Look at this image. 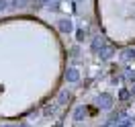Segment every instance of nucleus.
I'll return each mask as SVG.
<instances>
[{
  "label": "nucleus",
  "mask_w": 135,
  "mask_h": 127,
  "mask_svg": "<svg viewBox=\"0 0 135 127\" xmlns=\"http://www.w3.org/2000/svg\"><path fill=\"white\" fill-rule=\"evenodd\" d=\"M59 31H64V33H70L72 31V21H59Z\"/></svg>",
  "instance_id": "obj_1"
},
{
  "label": "nucleus",
  "mask_w": 135,
  "mask_h": 127,
  "mask_svg": "<svg viewBox=\"0 0 135 127\" xmlns=\"http://www.w3.org/2000/svg\"><path fill=\"white\" fill-rule=\"evenodd\" d=\"M98 102H100V105L104 107V109H109L110 105H113V101H110V96H109V94H100V98H98Z\"/></svg>",
  "instance_id": "obj_2"
},
{
  "label": "nucleus",
  "mask_w": 135,
  "mask_h": 127,
  "mask_svg": "<svg viewBox=\"0 0 135 127\" xmlns=\"http://www.w3.org/2000/svg\"><path fill=\"white\" fill-rule=\"evenodd\" d=\"M66 78H68V82H76L78 78H80V74H78V70H68Z\"/></svg>",
  "instance_id": "obj_3"
},
{
  "label": "nucleus",
  "mask_w": 135,
  "mask_h": 127,
  "mask_svg": "<svg viewBox=\"0 0 135 127\" xmlns=\"http://www.w3.org/2000/svg\"><path fill=\"white\" fill-rule=\"evenodd\" d=\"M74 115H76V119H78V121H80V119H84V115H86V111L82 109V107H80V109H76V113H74Z\"/></svg>",
  "instance_id": "obj_4"
},
{
  "label": "nucleus",
  "mask_w": 135,
  "mask_h": 127,
  "mask_svg": "<svg viewBox=\"0 0 135 127\" xmlns=\"http://www.w3.org/2000/svg\"><path fill=\"white\" fill-rule=\"evenodd\" d=\"M110 55H113V47H104V49H102V58H110Z\"/></svg>",
  "instance_id": "obj_5"
},
{
  "label": "nucleus",
  "mask_w": 135,
  "mask_h": 127,
  "mask_svg": "<svg viewBox=\"0 0 135 127\" xmlns=\"http://www.w3.org/2000/svg\"><path fill=\"white\" fill-rule=\"evenodd\" d=\"M84 37H86V31L80 29V31H78V41H84Z\"/></svg>",
  "instance_id": "obj_6"
},
{
  "label": "nucleus",
  "mask_w": 135,
  "mask_h": 127,
  "mask_svg": "<svg viewBox=\"0 0 135 127\" xmlns=\"http://www.w3.org/2000/svg\"><path fill=\"white\" fill-rule=\"evenodd\" d=\"M25 4H27V0H15V4H12V6L17 8V6H25Z\"/></svg>",
  "instance_id": "obj_7"
},
{
  "label": "nucleus",
  "mask_w": 135,
  "mask_h": 127,
  "mask_svg": "<svg viewBox=\"0 0 135 127\" xmlns=\"http://www.w3.org/2000/svg\"><path fill=\"white\" fill-rule=\"evenodd\" d=\"M127 96H129V92H127V90H121V92H119V98H121V101H125Z\"/></svg>",
  "instance_id": "obj_8"
},
{
  "label": "nucleus",
  "mask_w": 135,
  "mask_h": 127,
  "mask_svg": "<svg viewBox=\"0 0 135 127\" xmlns=\"http://www.w3.org/2000/svg\"><path fill=\"white\" fill-rule=\"evenodd\" d=\"M131 125H133V121H125V123H121L119 127H131Z\"/></svg>",
  "instance_id": "obj_9"
},
{
  "label": "nucleus",
  "mask_w": 135,
  "mask_h": 127,
  "mask_svg": "<svg viewBox=\"0 0 135 127\" xmlns=\"http://www.w3.org/2000/svg\"><path fill=\"white\" fill-rule=\"evenodd\" d=\"M6 8V0H0V10H4Z\"/></svg>",
  "instance_id": "obj_10"
},
{
  "label": "nucleus",
  "mask_w": 135,
  "mask_h": 127,
  "mask_svg": "<svg viewBox=\"0 0 135 127\" xmlns=\"http://www.w3.org/2000/svg\"><path fill=\"white\" fill-rule=\"evenodd\" d=\"M18 127H29V125H25V123H23V125H18Z\"/></svg>",
  "instance_id": "obj_11"
},
{
  "label": "nucleus",
  "mask_w": 135,
  "mask_h": 127,
  "mask_svg": "<svg viewBox=\"0 0 135 127\" xmlns=\"http://www.w3.org/2000/svg\"><path fill=\"white\" fill-rule=\"evenodd\" d=\"M4 127H15V125H4Z\"/></svg>",
  "instance_id": "obj_12"
},
{
  "label": "nucleus",
  "mask_w": 135,
  "mask_h": 127,
  "mask_svg": "<svg viewBox=\"0 0 135 127\" xmlns=\"http://www.w3.org/2000/svg\"><path fill=\"white\" fill-rule=\"evenodd\" d=\"M45 2H49V0H45Z\"/></svg>",
  "instance_id": "obj_13"
}]
</instances>
